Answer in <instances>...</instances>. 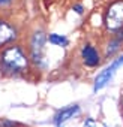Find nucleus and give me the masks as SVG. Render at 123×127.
Here are the masks:
<instances>
[{
  "label": "nucleus",
  "mask_w": 123,
  "mask_h": 127,
  "mask_svg": "<svg viewBox=\"0 0 123 127\" xmlns=\"http://www.w3.org/2000/svg\"><path fill=\"white\" fill-rule=\"evenodd\" d=\"M30 57L18 43H11L0 49V75L6 78L23 76L30 69Z\"/></svg>",
  "instance_id": "nucleus-1"
},
{
  "label": "nucleus",
  "mask_w": 123,
  "mask_h": 127,
  "mask_svg": "<svg viewBox=\"0 0 123 127\" xmlns=\"http://www.w3.org/2000/svg\"><path fill=\"white\" fill-rule=\"evenodd\" d=\"M47 40L48 39H47L45 33L41 32V30L36 32L32 36V39H30V48H29L30 63H32L35 67L41 69V70L47 69V66H48V61L45 58V51H47L45 43H47Z\"/></svg>",
  "instance_id": "nucleus-2"
},
{
  "label": "nucleus",
  "mask_w": 123,
  "mask_h": 127,
  "mask_svg": "<svg viewBox=\"0 0 123 127\" xmlns=\"http://www.w3.org/2000/svg\"><path fill=\"white\" fill-rule=\"evenodd\" d=\"M104 23L108 32H119L123 30V0H117L105 12Z\"/></svg>",
  "instance_id": "nucleus-3"
},
{
  "label": "nucleus",
  "mask_w": 123,
  "mask_h": 127,
  "mask_svg": "<svg viewBox=\"0 0 123 127\" xmlns=\"http://www.w3.org/2000/svg\"><path fill=\"white\" fill-rule=\"evenodd\" d=\"M122 66V63H120V60H119V57L114 60V61H111V64H108L105 69H102L98 75H96V78H95V81H93V93H98V91H101L102 88H105L110 82H111V79L114 78V75H116V72H117V69Z\"/></svg>",
  "instance_id": "nucleus-4"
},
{
  "label": "nucleus",
  "mask_w": 123,
  "mask_h": 127,
  "mask_svg": "<svg viewBox=\"0 0 123 127\" xmlns=\"http://www.w3.org/2000/svg\"><path fill=\"white\" fill-rule=\"evenodd\" d=\"M80 114H81V106L78 103H71L65 108H60L56 111V114L53 117V124H54V127H65V124L68 121L78 117Z\"/></svg>",
  "instance_id": "nucleus-5"
},
{
  "label": "nucleus",
  "mask_w": 123,
  "mask_h": 127,
  "mask_svg": "<svg viewBox=\"0 0 123 127\" xmlns=\"http://www.w3.org/2000/svg\"><path fill=\"white\" fill-rule=\"evenodd\" d=\"M80 57H81V61L86 67L93 69V67H98L101 64V54H99L98 48L92 43L83 45V48L80 51Z\"/></svg>",
  "instance_id": "nucleus-6"
},
{
  "label": "nucleus",
  "mask_w": 123,
  "mask_h": 127,
  "mask_svg": "<svg viewBox=\"0 0 123 127\" xmlns=\"http://www.w3.org/2000/svg\"><path fill=\"white\" fill-rule=\"evenodd\" d=\"M17 39V29L8 21L0 20V49L14 43Z\"/></svg>",
  "instance_id": "nucleus-7"
},
{
  "label": "nucleus",
  "mask_w": 123,
  "mask_h": 127,
  "mask_svg": "<svg viewBox=\"0 0 123 127\" xmlns=\"http://www.w3.org/2000/svg\"><path fill=\"white\" fill-rule=\"evenodd\" d=\"M122 45H123V30H119V32H116V34H113L110 37V40L105 46V57L111 58L120 49Z\"/></svg>",
  "instance_id": "nucleus-8"
},
{
  "label": "nucleus",
  "mask_w": 123,
  "mask_h": 127,
  "mask_svg": "<svg viewBox=\"0 0 123 127\" xmlns=\"http://www.w3.org/2000/svg\"><path fill=\"white\" fill-rule=\"evenodd\" d=\"M47 39H48V42H50L51 45H54V46L65 48V46H68V45H69V39H68L66 36H63V34L51 33V34H48V36H47Z\"/></svg>",
  "instance_id": "nucleus-9"
},
{
  "label": "nucleus",
  "mask_w": 123,
  "mask_h": 127,
  "mask_svg": "<svg viewBox=\"0 0 123 127\" xmlns=\"http://www.w3.org/2000/svg\"><path fill=\"white\" fill-rule=\"evenodd\" d=\"M0 127H23V124L9 118H0Z\"/></svg>",
  "instance_id": "nucleus-10"
},
{
  "label": "nucleus",
  "mask_w": 123,
  "mask_h": 127,
  "mask_svg": "<svg viewBox=\"0 0 123 127\" xmlns=\"http://www.w3.org/2000/svg\"><path fill=\"white\" fill-rule=\"evenodd\" d=\"M98 124V121L93 118V117H87V118H84V121H83V126L84 127H95Z\"/></svg>",
  "instance_id": "nucleus-11"
},
{
  "label": "nucleus",
  "mask_w": 123,
  "mask_h": 127,
  "mask_svg": "<svg viewBox=\"0 0 123 127\" xmlns=\"http://www.w3.org/2000/svg\"><path fill=\"white\" fill-rule=\"evenodd\" d=\"M74 9H75V12H77V14H83V5H75V6H74Z\"/></svg>",
  "instance_id": "nucleus-12"
},
{
  "label": "nucleus",
  "mask_w": 123,
  "mask_h": 127,
  "mask_svg": "<svg viewBox=\"0 0 123 127\" xmlns=\"http://www.w3.org/2000/svg\"><path fill=\"white\" fill-rule=\"evenodd\" d=\"M120 111H122V114H123V91H122V94H120Z\"/></svg>",
  "instance_id": "nucleus-13"
},
{
  "label": "nucleus",
  "mask_w": 123,
  "mask_h": 127,
  "mask_svg": "<svg viewBox=\"0 0 123 127\" xmlns=\"http://www.w3.org/2000/svg\"><path fill=\"white\" fill-rule=\"evenodd\" d=\"M11 2V0H0V6H2V5H6V3H9Z\"/></svg>",
  "instance_id": "nucleus-14"
},
{
  "label": "nucleus",
  "mask_w": 123,
  "mask_h": 127,
  "mask_svg": "<svg viewBox=\"0 0 123 127\" xmlns=\"http://www.w3.org/2000/svg\"><path fill=\"white\" fill-rule=\"evenodd\" d=\"M119 60H120V63H122V66H123V54H122V55L119 57Z\"/></svg>",
  "instance_id": "nucleus-15"
},
{
  "label": "nucleus",
  "mask_w": 123,
  "mask_h": 127,
  "mask_svg": "<svg viewBox=\"0 0 123 127\" xmlns=\"http://www.w3.org/2000/svg\"><path fill=\"white\" fill-rule=\"evenodd\" d=\"M104 127H108V126H104Z\"/></svg>",
  "instance_id": "nucleus-16"
}]
</instances>
